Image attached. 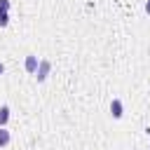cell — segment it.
<instances>
[{
  "mask_svg": "<svg viewBox=\"0 0 150 150\" xmlns=\"http://www.w3.org/2000/svg\"><path fill=\"white\" fill-rule=\"evenodd\" d=\"M49 70H52V63H49L47 59H40V66H38V70H35L38 82H45V80H47V75H49Z\"/></svg>",
  "mask_w": 150,
  "mask_h": 150,
  "instance_id": "6da1fadb",
  "label": "cell"
},
{
  "mask_svg": "<svg viewBox=\"0 0 150 150\" xmlns=\"http://www.w3.org/2000/svg\"><path fill=\"white\" fill-rule=\"evenodd\" d=\"M110 115H112V120H122L124 108H122V101H120V98H112V101H110Z\"/></svg>",
  "mask_w": 150,
  "mask_h": 150,
  "instance_id": "7a4b0ae2",
  "label": "cell"
},
{
  "mask_svg": "<svg viewBox=\"0 0 150 150\" xmlns=\"http://www.w3.org/2000/svg\"><path fill=\"white\" fill-rule=\"evenodd\" d=\"M38 66H40V59H38L35 54H28V56H26V70H28V73H35Z\"/></svg>",
  "mask_w": 150,
  "mask_h": 150,
  "instance_id": "3957f363",
  "label": "cell"
},
{
  "mask_svg": "<svg viewBox=\"0 0 150 150\" xmlns=\"http://www.w3.org/2000/svg\"><path fill=\"white\" fill-rule=\"evenodd\" d=\"M9 131L5 129V127H0V148H5V145H9Z\"/></svg>",
  "mask_w": 150,
  "mask_h": 150,
  "instance_id": "277c9868",
  "label": "cell"
},
{
  "mask_svg": "<svg viewBox=\"0 0 150 150\" xmlns=\"http://www.w3.org/2000/svg\"><path fill=\"white\" fill-rule=\"evenodd\" d=\"M7 120H9V105H2L0 108V127H5Z\"/></svg>",
  "mask_w": 150,
  "mask_h": 150,
  "instance_id": "5b68a950",
  "label": "cell"
},
{
  "mask_svg": "<svg viewBox=\"0 0 150 150\" xmlns=\"http://www.w3.org/2000/svg\"><path fill=\"white\" fill-rule=\"evenodd\" d=\"M9 23V14L7 12H0V26H7Z\"/></svg>",
  "mask_w": 150,
  "mask_h": 150,
  "instance_id": "8992f818",
  "label": "cell"
},
{
  "mask_svg": "<svg viewBox=\"0 0 150 150\" xmlns=\"http://www.w3.org/2000/svg\"><path fill=\"white\" fill-rule=\"evenodd\" d=\"M0 12H9V0H0Z\"/></svg>",
  "mask_w": 150,
  "mask_h": 150,
  "instance_id": "52a82bcc",
  "label": "cell"
},
{
  "mask_svg": "<svg viewBox=\"0 0 150 150\" xmlns=\"http://www.w3.org/2000/svg\"><path fill=\"white\" fill-rule=\"evenodd\" d=\"M145 14H150V0H145Z\"/></svg>",
  "mask_w": 150,
  "mask_h": 150,
  "instance_id": "ba28073f",
  "label": "cell"
},
{
  "mask_svg": "<svg viewBox=\"0 0 150 150\" xmlns=\"http://www.w3.org/2000/svg\"><path fill=\"white\" fill-rule=\"evenodd\" d=\"M2 73H5V63L0 61V75H2Z\"/></svg>",
  "mask_w": 150,
  "mask_h": 150,
  "instance_id": "9c48e42d",
  "label": "cell"
}]
</instances>
